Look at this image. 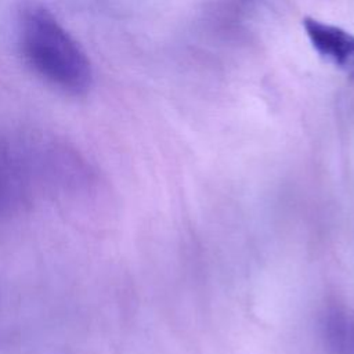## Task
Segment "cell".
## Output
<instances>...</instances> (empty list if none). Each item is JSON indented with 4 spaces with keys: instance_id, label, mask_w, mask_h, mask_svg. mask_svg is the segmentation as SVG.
Wrapping results in <instances>:
<instances>
[{
    "instance_id": "cell-1",
    "label": "cell",
    "mask_w": 354,
    "mask_h": 354,
    "mask_svg": "<svg viewBox=\"0 0 354 354\" xmlns=\"http://www.w3.org/2000/svg\"><path fill=\"white\" fill-rule=\"evenodd\" d=\"M18 44L26 65L50 86L75 97L91 88L87 54L44 6L26 3L21 7Z\"/></svg>"
},
{
    "instance_id": "cell-3",
    "label": "cell",
    "mask_w": 354,
    "mask_h": 354,
    "mask_svg": "<svg viewBox=\"0 0 354 354\" xmlns=\"http://www.w3.org/2000/svg\"><path fill=\"white\" fill-rule=\"evenodd\" d=\"M321 339L329 354H354V314L340 307L328 308L319 321Z\"/></svg>"
},
{
    "instance_id": "cell-2",
    "label": "cell",
    "mask_w": 354,
    "mask_h": 354,
    "mask_svg": "<svg viewBox=\"0 0 354 354\" xmlns=\"http://www.w3.org/2000/svg\"><path fill=\"white\" fill-rule=\"evenodd\" d=\"M303 26L314 50L354 79V35L314 18L303 19Z\"/></svg>"
}]
</instances>
